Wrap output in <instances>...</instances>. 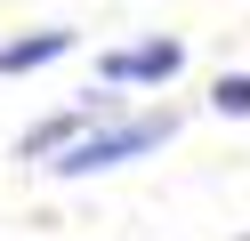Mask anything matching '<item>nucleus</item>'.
<instances>
[{
	"label": "nucleus",
	"instance_id": "7ed1b4c3",
	"mask_svg": "<svg viewBox=\"0 0 250 241\" xmlns=\"http://www.w3.org/2000/svg\"><path fill=\"white\" fill-rule=\"evenodd\" d=\"M178 64H186V48H178V40H137V48L97 56V73H105V80H169Z\"/></svg>",
	"mask_w": 250,
	"mask_h": 241
},
{
	"label": "nucleus",
	"instance_id": "f03ea898",
	"mask_svg": "<svg viewBox=\"0 0 250 241\" xmlns=\"http://www.w3.org/2000/svg\"><path fill=\"white\" fill-rule=\"evenodd\" d=\"M113 112H121V96H97V89H89L81 105H65V112H49V121H33V129L17 137V153H24V161H49V153H73V145H81L89 129H105Z\"/></svg>",
	"mask_w": 250,
	"mask_h": 241
},
{
	"label": "nucleus",
	"instance_id": "423d86ee",
	"mask_svg": "<svg viewBox=\"0 0 250 241\" xmlns=\"http://www.w3.org/2000/svg\"><path fill=\"white\" fill-rule=\"evenodd\" d=\"M242 241H250V233H242Z\"/></svg>",
	"mask_w": 250,
	"mask_h": 241
},
{
	"label": "nucleus",
	"instance_id": "20e7f679",
	"mask_svg": "<svg viewBox=\"0 0 250 241\" xmlns=\"http://www.w3.org/2000/svg\"><path fill=\"white\" fill-rule=\"evenodd\" d=\"M65 48H73V32H24V40H8V48H0V73H33V64L65 56Z\"/></svg>",
	"mask_w": 250,
	"mask_h": 241
},
{
	"label": "nucleus",
	"instance_id": "f257e3e1",
	"mask_svg": "<svg viewBox=\"0 0 250 241\" xmlns=\"http://www.w3.org/2000/svg\"><path fill=\"white\" fill-rule=\"evenodd\" d=\"M169 129H178V112H113V121H105V129H89L73 153H57L49 169H57V177H97V169H113V161L146 153V145H162Z\"/></svg>",
	"mask_w": 250,
	"mask_h": 241
},
{
	"label": "nucleus",
	"instance_id": "39448f33",
	"mask_svg": "<svg viewBox=\"0 0 250 241\" xmlns=\"http://www.w3.org/2000/svg\"><path fill=\"white\" fill-rule=\"evenodd\" d=\"M210 105H218V112H234V121H250V73H218Z\"/></svg>",
	"mask_w": 250,
	"mask_h": 241
}]
</instances>
